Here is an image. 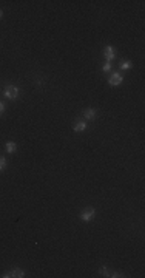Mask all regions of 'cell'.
Segmentation results:
<instances>
[{"label": "cell", "mask_w": 145, "mask_h": 278, "mask_svg": "<svg viewBox=\"0 0 145 278\" xmlns=\"http://www.w3.org/2000/svg\"><path fill=\"white\" fill-rule=\"evenodd\" d=\"M5 96H6L8 99H16L17 96H19V88L16 87V85H6Z\"/></svg>", "instance_id": "cell-1"}, {"label": "cell", "mask_w": 145, "mask_h": 278, "mask_svg": "<svg viewBox=\"0 0 145 278\" xmlns=\"http://www.w3.org/2000/svg\"><path fill=\"white\" fill-rule=\"evenodd\" d=\"M94 209L93 207H86V209H83L82 210V213H80V218L83 219V221H91L93 218H94Z\"/></svg>", "instance_id": "cell-2"}, {"label": "cell", "mask_w": 145, "mask_h": 278, "mask_svg": "<svg viewBox=\"0 0 145 278\" xmlns=\"http://www.w3.org/2000/svg\"><path fill=\"white\" fill-rule=\"evenodd\" d=\"M108 82H110V85H113V87H117V85L122 83V76L119 73H113L111 74V77L108 79Z\"/></svg>", "instance_id": "cell-3"}, {"label": "cell", "mask_w": 145, "mask_h": 278, "mask_svg": "<svg viewBox=\"0 0 145 278\" xmlns=\"http://www.w3.org/2000/svg\"><path fill=\"white\" fill-rule=\"evenodd\" d=\"M104 56H105L107 62H111V60L114 59V48H113V47H107V48L104 50Z\"/></svg>", "instance_id": "cell-4"}, {"label": "cell", "mask_w": 145, "mask_h": 278, "mask_svg": "<svg viewBox=\"0 0 145 278\" xmlns=\"http://www.w3.org/2000/svg\"><path fill=\"white\" fill-rule=\"evenodd\" d=\"M25 275V272L22 270V269H14L13 272H8V273H5L3 275V278H8V276H23Z\"/></svg>", "instance_id": "cell-5"}, {"label": "cell", "mask_w": 145, "mask_h": 278, "mask_svg": "<svg viewBox=\"0 0 145 278\" xmlns=\"http://www.w3.org/2000/svg\"><path fill=\"white\" fill-rule=\"evenodd\" d=\"M83 116L86 117V119H94L96 117V110L94 108H88V110L83 111Z\"/></svg>", "instance_id": "cell-6"}, {"label": "cell", "mask_w": 145, "mask_h": 278, "mask_svg": "<svg viewBox=\"0 0 145 278\" xmlns=\"http://www.w3.org/2000/svg\"><path fill=\"white\" fill-rule=\"evenodd\" d=\"M74 131H83V130H86V122H77V124H74Z\"/></svg>", "instance_id": "cell-7"}, {"label": "cell", "mask_w": 145, "mask_h": 278, "mask_svg": "<svg viewBox=\"0 0 145 278\" xmlns=\"http://www.w3.org/2000/svg\"><path fill=\"white\" fill-rule=\"evenodd\" d=\"M16 148H17V145L14 142H6V152L8 153H14Z\"/></svg>", "instance_id": "cell-8"}, {"label": "cell", "mask_w": 145, "mask_h": 278, "mask_svg": "<svg viewBox=\"0 0 145 278\" xmlns=\"http://www.w3.org/2000/svg\"><path fill=\"white\" fill-rule=\"evenodd\" d=\"M120 68L122 70H130L131 68V62L130 60H122L120 62Z\"/></svg>", "instance_id": "cell-9"}, {"label": "cell", "mask_w": 145, "mask_h": 278, "mask_svg": "<svg viewBox=\"0 0 145 278\" xmlns=\"http://www.w3.org/2000/svg\"><path fill=\"white\" fill-rule=\"evenodd\" d=\"M5 168H6V159L3 156H0V172L5 170Z\"/></svg>", "instance_id": "cell-10"}, {"label": "cell", "mask_w": 145, "mask_h": 278, "mask_svg": "<svg viewBox=\"0 0 145 278\" xmlns=\"http://www.w3.org/2000/svg\"><path fill=\"white\" fill-rule=\"evenodd\" d=\"M110 68H111V62H105V65H104V71L107 73V71H110Z\"/></svg>", "instance_id": "cell-11"}, {"label": "cell", "mask_w": 145, "mask_h": 278, "mask_svg": "<svg viewBox=\"0 0 145 278\" xmlns=\"http://www.w3.org/2000/svg\"><path fill=\"white\" fill-rule=\"evenodd\" d=\"M3 111H5V105L3 102H0V114H3Z\"/></svg>", "instance_id": "cell-12"}, {"label": "cell", "mask_w": 145, "mask_h": 278, "mask_svg": "<svg viewBox=\"0 0 145 278\" xmlns=\"http://www.w3.org/2000/svg\"><path fill=\"white\" fill-rule=\"evenodd\" d=\"M2 16H3V13H2V9H0V19H2Z\"/></svg>", "instance_id": "cell-13"}]
</instances>
